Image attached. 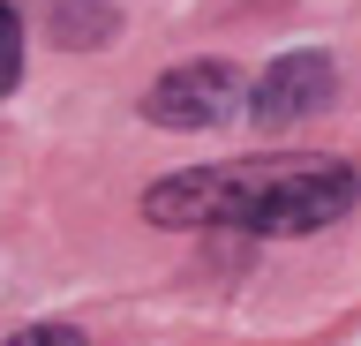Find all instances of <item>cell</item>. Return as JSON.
Masks as SVG:
<instances>
[{"label":"cell","mask_w":361,"mask_h":346,"mask_svg":"<svg viewBox=\"0 0 361 346\" xmlns=\"http://www.w3.org/2000/svg\"><path fill=\"white\" fill-rule=\"evenodd\" d=\"M361 196L354 166H196L143 196V218L158 226H241V233H316L346 218Z\"/></svg>","instance_id":"cell-1"},{"label":"cell","mask_w":361,"mask_h":346,"mask_svg":"<svg viewBox=\"0 0 361 346\" xmlns=\"http://www.w3.org/2000/svg\"><path fill=\"white\" fill-rule=\"evenodd\" d=\"M241 113V75L226 61H188V68H166L143 98V121L158 128H219V121Z\"/></svg>","instance_id":"cell-2"},{"label":"cell","mask_w":361,"mask_h":346,"mask_svg":"<svg viewBox=\"0 0 361 346\" xmlns=\"http://www.w3.org/2000/svg\"><path fill=\"white\" fill-rule=\"evenodd\" d=\"M338 91V68L331 53H279L264 75H256V98H248V113L264 121V128H293V121L324 113Z\"/></svg>","instance_id":"cell-3"},{"label":"cell","mask_w":361,"mask_h":346,"mask_svg":"<svg viewBox=\"0 0 361 346\" xmlns=\"http://www.w3.org/2000/svg\"><path fill=\"white\" fill-rule=\"evenodd\" d=\"M16 75H23V16L0 0V98L16 91Z\"/></svg>","instance_id":"cell-4"},{"label":"cell","mask_w":361,"mask_h":346,"mask_svg":"<svg viewBox=\"0 0 361 346\" xmlns=\"http://www.w3.org/2000/svg\"><path fill=\"white\" fill-rule=\"evenodd\" d=\"M8 346H90L83 331H68V323H30V331H16Z\"/></svg>","instance_id":"cell-5"}]
</instances>
